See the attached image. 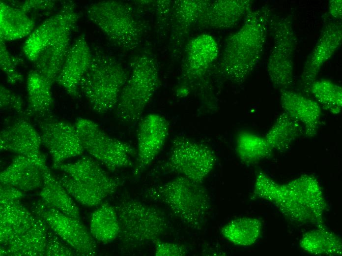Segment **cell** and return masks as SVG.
Here are the masks:
<instances>
[{"mask_svg": "<svg viewBox=\"0 0 342 256\" xmlns=\"http://www.w3.org/2000/svg\"><path fill=\"white\" fill-rule=\"evenodd\" d=\"M0 204V225L10 226L25 231L34 224L37 219V216L29 211L19 200Z\"/></svg>", "mask_w": 342, "mask_h": 256, "instance_id": "cell-35", "label": "cell"}, {"mask_svg": "<svg viewBox=\"0 0 342 256\" xmlns=\"http://www.w3.org/2000/svg\"><path fill=\"white\" fill-rule=\"evenodd\" d=\"M92 59L86 36L80 34L71 45L56 82L70 96L78 97L81 81L87 71Z\"/></svg>", "mask_w": 342, "mask_h": 256, "instance_id": "cell-18", "label": "cell"}, {"mask_svg": "<svg viewBox=\"0 0 342 256\" xmlns=\"http://www.w3.org/2000/svg\"><path fill=\"white\" fill-rule=\"evenodd\" d=\"M144 195L167 205L181 221L195 230L202 228L211 209L210 197L202 184L180 175L147 188Z\"/></svg>", "mask_w": 342, "mask_h": 256, "instance_id": "cell-3", "label": "cell"}, {"mask_svg": "<svg viewBox=\"0 0 342 256\" xmlns=\"http://www.w3.org/2000/svg\"><path fill=\"white\" fill-rule=\"evenodd\" d=\"M253 4L251 0L211 1L196 25L206 29L231 28L245 18L253 9Z\"/></svg>", "mask_w": 342, "mask_h": 256, "instance_id": "cell-22", "label": "cell"}, {"mask_svg": "<svg viewBox=\"0 0 342 256\" xmlns=\"http://www.w3.org/2000/svg\"><path fill=\"white\" fill-rule=\"evenodd\" d=\"M54 168L62 171L83 186L108 196L123 184V180L109 175L90 156H83L69 163H62Z\"/></svg>", "mask_w": 342, "mask_h": 256, "instance_id": "cell-17", "label": "cell"}, {"mask_svg": "<svg viewBox=\"0 0 342 256\" xmlns=\"http://www.w3.org/2000/svg\"><path fill=\"white\" fill-rule=\"evenodd\" d=\"M172 2L169 0L153 1L157 26L162 33L170 25Z\"/></svg>", "mask_w": 342, "mask_h": 256, "instance_id": "cell-39", "label": "cell"}, {"mask_svg": "<svg viewBox=\"0 0 342 256\" xmlns=\"http://www.w3.org/2000/svg\"><path fill=\"white\" fill-rule=\"evenodd\" d=\"M310 94L325 110L333 114H339L342 107V87L328 79L316 80L312 85Z\"/></svg>", "mask_w": 342, "mask_h": 256, "instance_id": "cell-34", "label": "cell"}, {"mask_svg": "<svg viewBox=\"0 0 342 256\" xmlns=\"http://www.w3.org/2000/svg\"><path fill=\"white\" fill-rule=\"evenodd\" d=\"M52 85L35 70L29 72L27 80L28 107L25 115L41 118L50 115L53 104Z\"/></svg>", "mask_w": 342, "mask_h": 256, "instance_id": "cell-27", "label": "cell"}, {"mask_svg": "<svg viewBox=\"0 0 342 256\" xmlns=\"http://www.w3.org/2000/svg\"><path fill=\"white\" fill-rule=\"evenodd\" d=\"M131 73L115 107L117 119L125 124L138 121L160 84L157 62L152 54L142 53L131 62Z\"/></svg>", "mask_w": 342, "mask_h": 256, "instance_id": "cell-5", "label": "cell"}, {"mask_svg": "<svg viewBox=\"0 0 342 256\" xmlns=\"http://www.w3.org/2000/svg\"><path fill=\"white\" fill-rule=\"evenodd\" d=\"M74 251L51 228L45 250L46 256H71Z\"/></svg>", "mask_w": 342, "mask_h": 256, "instance_id": "cell-38", "label": "cell"}, {"mask_svg": "<svg viewBox=\"0 0 342 256\" xmlns=\"http://www.w3.org/2000/svg\"><path fill=\"white\" fill-rule=\"evenodd\" d=\"M56 176L70 196L85 206L98 205L108 196L105 193L83 186L64 173Z\"/></svg>", "mask_w": 342, "mask_h": 256, "instance_id": "cell-36", "label": "cell"}, {"mask_svg": "<svg viewBox=\"0 0 342 256\" xmlns=\"http://www.w3.org/2000/svg\"><path fill=\"white\" fill-rule=\"evenodd\" d=\"M156 256H184L188 249L184 245L157 240L154 242Z\"/></svg>", "mask_w": 342, "mask_h": 256, "instance_id": "cell-41", "label": "cell"}, {"mask_svg": "<svg viewBox=\"0 0 342 256\" xmlns=\"http://www.w3.org/2000/svg\"><path fill=\"white\" fill-rule=\"evenodd\" d=\"M216 161L215 152L208 145L184 136H178L173 139L170 155L161 165L160 170L202 184Z\"/></svg>", "mask_w": 342, "mask_h": 256, "instance_id": "cell-10", "label": "cell"}, {"mask_svg": "<svg viewBox=\"0 0 342 256\" xmlns=\"http://www.w3.org/2000/svg\"><path fill=\"white\" fill-rule=\"evenodd\" d=\"M46 165L45 156L35 158L18 155L0 173V184L23 192L41 188L43 184V169Z\"/></svg>", "mask_w": 342, "mask_h": 256, "instance_id": "cell-19", "label": "cell"}, {"mask_svg": "<svg viewBox=\"0 0 342 256\" xmlns=\"http://www.w3.org/2000/svg\"><path fill=\"white\" fill-rule=\"evenodd\" d=\"M43 184L39 192L48 206L71 217L81 220L79 209L72 197L46 165L43 169Z\"/></svg>", "mask_w": 342, "mask_h": 256, "instance_id": "cell-26", "label": "cell"}, {"mask_svg": "<svg viewBox=\"0 0 342 256\" xmlns=\"http://www.w3.org/2000/svg\"><path fill=\"white\" fill-rule=\"evenodd\" d=\"M88 19L117 47L131 51L140 44L144 26L128 3L114 0L93 2L86 8Z\"/></svg>", "mask_w": 342, "mask_h": 256, "instance_id": "cell-6", "label": "cell"}, {"mask_svg": "<svg viewBox=\"0 0 342 256\" xmlns=\"http://www.w3.org/2000/svg\"><path fill=\"white\" fill-rule=\"evenodd\" d=\"M79 18L75 3L65 2L57 13L45 20L28 35L23 47L25 56L34 63L58 35L68 28H75Z\"/></svg>", "mask_w": 342, "mask_h": 256, "instance_id": "cell-15", "label": "cell"}, {"mask_svg": "<svg viewBox=\"0 0 342 256\" xmlns=\"http://www.w3.org/2000/svg\"><path fill=\"white\" fill-rule=\"evenodd\" d=\"M24 195V192L18 189L0 184V204L15 200H19Z\"/></svg>", "mask_w": 342, "mask_h": 256, "instance_id": "cell-43", "label": "cell"}, {"mask_svg": "<svg viewBox=\"0 0 342 256\" xmlns=\"http://www.w3.org/2000/svg\"><path fill=\"white\" fill-rule=\"evenodd\" d=\"M84 151L109 170L131 166L136 152L127 142L112 137L94 121L78 118L75 123Z\"/></svg>", "mask_w": 342, "mask_h": 256, "instance_id": "cell-9", "label": "cell"}, {"mask_svg": "<svg viewBox=\"0 0 342 256\" xmlns=\"http://www.w3.org/2000/svg\"><path fill=\"white\" fill-rule=\"evenodd\" d=\"M291 15H271L269 29L273 45L269 56L267 69L270 80L276 88L288 90L293 85L294 57L296 36Z\"/></svg>", "mask_w": 342, "mask_h": 256, "instance_id": "cell-8", "label": "cell"}, {"mask_svg": "<svg viewBox=\"0 0 342 256\" xmlns=\"http://www.w3.org/2000/svg\"><path fill=\"white\" fill-rule=\"evenodd\" d=\"M0 8V38L4 41L15 40L33 31L35 22L26 13L1 0Z\"/></svg>", "mask_w": 342, "mask_h": 256, "instance_id": "cell-28", "label": "cell"}, {"mask_svg": "<svg viewBox=\"0 0 342 256\" xmlns=\"http://www.w3.org/2000/svg\"><path fill=\"white\" fill-rule=\"evenodd\" d=\"M235 150L240 161L247 165L256 164L269 158L273 152L264 137L246 131L237 135Z\"/></svg>", "mask_w": 342, "mask_h": 256, "instance_id": "cell-33", "label": "cell"}, {"mask_svg": "<svg viewBox=\"0 0 342 256\" xmlns=\"http://www.w3.org/2000/svg\"><path fill=\"white\" fill-rule=\"evenodd\" d=\"M114 207L120 224L118 238L126 249L154 243L169 229L164 212L157 207L133 199L120 200Z\"/></svg>", "mask_w": 342, "mask_h": 256, "instance_id": "cell-7", "label": "cell"}, {"mask_svg": "<svg viewBox=\"0 0 342 256\" xmlns=\"http://www.w3.org/2000/svg\"><path fill=\"white\" fill-rule=\"evenodd\" d=\"M328 10L330 15L337 21L342 19V0H330L328 3Z\"/></svg>", "mask_w": 342, "mask_h": 256, "instance_id": "cell-44", "label": "cell"}, {"mask_svg": "<svg viewBox=\"0 0 342 256\" xmlns=\"http://www.w3.org/2000/svg\"><path fill=\"white\" fill-rule=\"evenodd\" d=\"M74 28L65 30L41 52L34 62V70L52 85L57 80L71 47V34Z\"/></svg>", "mask_w": 342, "mask_h": 256, "instance_id": "cell-25", "label": "cell"}, {"mask_svg": "<svg viewBox=\"0 0 342 256\" xmlns=\"http://www.w3.org/2000/svg\"><path fill=\"white\" fill-rule=\"evenodd\" d=\"M38 126L42 144L51 155L53 167L85 151L75 125L49 115L39 118Z\"/></svg>", "mask_w": 342, "mask_h": 256, "instance_id": "cell-13", "label": "cell"}, {"mask_svg": "<svg viewBox=\"0 0 342 256\" xmlns=\"http://www.w3.org/2000/svg\"><path fill=\"white\" fill-rule=\"evenodd\" d=\"M90 232L95 240L104 244L118 238L120 224L114 207L103 203L92 213Z\"/></svg>", "mask_w": 342, "mask_h": 256, "instance_id": "cell-32", "label": "cell"}, {"mask_svg": "<svg viewBox=\"0 0 342 256\" xmlns=\"http://www.w3.org/2000/svg\"><path fill=\"white\" fill-rule=\"evenodd\" d=\"M342 26L340 21L328 20L321 31L319 38L307 58L300 77V84L306 95L310 94L313 84L324 64L341 46Z\"/></svg>", "mask_w": 342, "mask_h": 256, "instance_id": "cell-16", "label": "cell"}, {"mask_svg": "<svg viewBox=\"0 0 342 256\" xmlns=\"http://www.w3.org/2000/svg\"><path fill=\"white\" fill-rule=\"evenodd\" d=\"M31 212L42 218L49 227L79 256L96 255L95 239L81 220L48 206L41 199L34 202Z\"/></svg>", "mask_w": 342, "mask_h": 256, "instance_id": "cell-11", "label": "cell"}, {"mask_svg": "<svg viewBox=\"0 0 342 256\" xmlns=\"http://www.w3.org/2000/svg\"><path fill=\"white\" fill-rule=\"evenodd\" d=\"M37 217L34 224L28 229L7 245L0 247L1 256H45L50 228L42 218Z\"/></svg>", "mask_w": 342, "mask_h": 256, "instance_id": "cell-24", "label": "cell"}, {"mask_svg": "<svg viewBox=\"0 0 342 256\" xmlns=\"http://www.w3.org/2000/svg\"><path fill=\"white\" fill-rule=\"evenodd\" d=\"M253 196L272 203L290 223L326 227L324 215L328 205L317 179L304 174L279 184L266 173L256 178Z\"/></svg>", "mask_w": 342, "mask_h": 256, "instance_id": "cell-1", "label": "cell"}, {"mask_svg": "<svg viewBox=\"0 0 342 256\" xmlns=\"http://www.w3.org/2000/svg\"><path fill=\"white\" fill-rule=\"evenodd\" d=\"M263 224L261 220L254 217H241L230 221L220 228L222 235L232 244L251 246L260 238Z\"/></svg>", "mask_w": 342, "mask_h": 256, "instance_id": "cell-29", "label": "cell"}, {"mask_svg": "<svg viewBox=\"0 0 342 256\" xmlns=\"http://www.w3.org/2000/svg\"><path fill=\"white\" fill-rule=\"evenodd\" d=\"M40 133L27 120L20 119L3 128L0 133V151H9L30 158H40Z\"/></svg>", "mask_w": 342, "mask_h": 256, "instance_id": "cell-21", "label": "cell"}, {"mask_svg": "<svg viewBox=\"0 0 342 256\" xmlns=\"http://www.w3.org/2000/svg\"><path fill=\"white\" fill-rule=\"evenodd\" d=\"M280 92L283 111L300 123L306 136H315L321 116L319 104L305 95L290 89L280 90Z\"/></svg>", "mask_w": 342, "mask_h": 256, "instance_id": "cell-23", "label": "cell"}, {"mask_svg": "<svg viewBox=\"0 0 342 256\" xmlns=\"http://www.w3.org/2000/svg\"><path fill=\"white\" fill-rule=\"evenodd\" d=\"M169 134V122L160 114H149L140 121L134 176L139 177L151 165L163 148Z\"/></svg>", "mask_w": 342, "mask_h": 256, "instance_id": "cell-14", "label": "cell"}, {"mask_svg": "<svg viewBox=\"0 0 342 256\" xmlns=\"http://www.w3.org/2000/svg\"><path fill=\"white\" fill-rule=\"evenodd\" d=\"M303 132L300 123L283 111L264 137L273 151L282 152L287 150Z\"/></svg>", "mask_w": 342, "mask_h": 256, "instance_id": "cell-30", "label": "cell"}, {"mask_svg": "<svg viewBox=\"0 0 342 256\" xmlns=\"http://www.w3.org/2000/svg\"><path fill=\"white\" fill-rule=\"evenodd\" d=\"M268 6L252 9L241 27L229 35L219 60L221 74L232 83H243L262 57L269 29Z\"/></svg>", "mask_w": 342, "mask_h": 256, "instance_id": "cell-2", "label": "cell"}, {"mask_svg": "<svg viewBox=\"0 0 342 256\" xmlns=\"http://www.w3.org/2000/svg\"><path fill=\"white\" fill-rule=\"evenodd\" d=\"M300 246L305 252L315 256H341L342 243L340 238L327 227L316 228L304 233Z\"/></svg>", "mask_w": 342, "mask_h": 256, "instance_id": "cell-31", "label": "cell"}, {"mask_svg": "<svg viewBox=\"0 0 342 256\" xmlns=\"http://www.w3.org/2000/svg\"><path fill=\"white\" fill-rule=\"evenodd\" d=\"M0 39V66L1 70L5 75L6 81L10 85L21 82L23 76L17 69V65L20 61L19 58H15L10 54L4 41Z\"/></svg>", "mask_w": 342, "mask_h": 256, "instance_id": "cell-37", "label": "cell"}, {"mask_svg": "<svg viewBox=\"0 0 342 256\" xmlns=\"http://www.w3.org/2000/svg\"><path fill=\"white\" fill-rule=\"evenodd\" d=\"M211 1L208 0L172 1L170 42L174 55L178 54L191 30L197 25Z\"/></svg>", "mask_w": 342, "mask_h": 256, "instance_id": "cell-20", "label": "cell"}, {"mask_svg": "<svg viewBox=\"0 0 342 256\" xmlns=\"http://www.w3.org/2000/svg\"><path fill=\"white\" fill-rule=\"evenodd\" d=\"M218 54L216 40L209 34L197 35L188 41L181 64V86L177 90L180 96L185 95L190 87L204 79L217 60Z\"/></svg>", "mask_w": 342, "mask_h": 256, "instance_id": "cell-12", "label": "cell"}, {"mask_svg": "<svg viewBox=\"0 0 342 256\" xmlns=\"http://www.w3.org/2000/svg\"><path fill=\"white\" fill-rule=\"evenodd\" d=\"M128 76L115 59L95 48L92 51L90 64L81 81L79 89L94 111L105 113L115 108Z\"/></svg>", "mask_w": 342, "mask_h": 256, "instance_id": "cell-4", "label": "cell"}, {"mask_svg": "<svg viewBox=\"0 0 342 256\" xmlns=\"http://www.w3.org/2000/svg\"><path fill=\"white\" fill-rule=\"evenodd\" d=\"M1 109L9 108L21 114H25L24 101L20 96L12 92L6 87H0Z\"/></svg>", "mask_w": 342, "mask_h": 256, "instance_id": "cell-40", "label": "cell"}, {"mask_svg": "<svg viewBox=\"0 0 342 256\" xmlns=\"http://www.w3.org/2000/svg\"><path fill=\"white\" fill-rule=\"evenodd\" d=\"M56 1L51 0H28L11 5L27 14L34 10L51 9L55 7Z\"/></svg>", "mask_w": 342, "mask_h": 256, "instance_id": "cell-42", "label": "cell"}]
</instances>
